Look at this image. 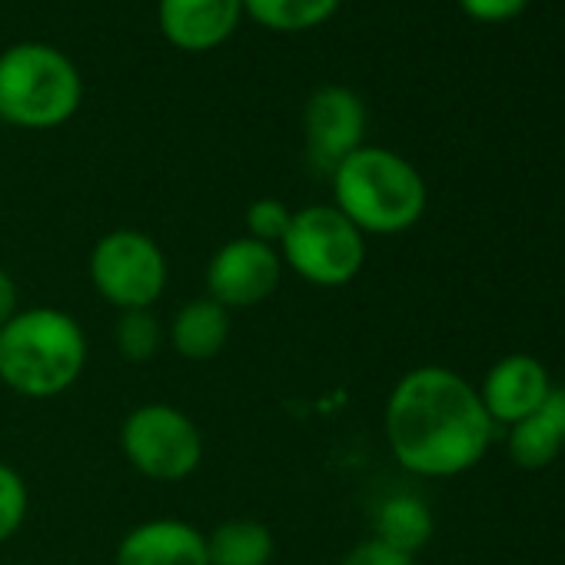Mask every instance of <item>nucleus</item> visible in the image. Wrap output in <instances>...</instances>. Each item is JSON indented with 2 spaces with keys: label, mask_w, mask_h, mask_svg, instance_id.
<instances>
[{
  "label": "nucleus",
  "mask_w": 565,
  "mask_h": 565,
  "mask_svg": "<svg viewBox=\"0 0 565 565\" xmlns=\"http://www.w3.org/2000/svg\"><path fill=\"white\" fill-rule=\"evenodd\" d=\"M383 426L396 462L423 479L479 466L495 433L479 390L449 366H416L399 376Z\"/></svg>",
  "instance_id": "1"
},
{
  "label": "nucleus",
  "mask_w": 565,
  "mask_h": 565,
  "mask_svg": "<svg viewBox=\"0 0 565 565\" xmlns=\"http://www.w3.org/2000/svg\"><path fill=\"white\" fill-rule=\"evenodd\" d=\"M87 366L84 327L57 310H18L0 327V383L24 399H54L67 393Z\"/></svg>",
  "instance_id": "2"
},
{
  "label": "nucleus",
  "mask_w": 565,
  "mask_h": 565,
  "mask_svg": "<svg viewBox=\"0 0 565 565\" xmlns=\"http://www.w3.org/2000/svg\"><path fill=\"white\" fill-rule=\"evenodd\" d=\"M333 206L366 236L413 230L429 203L423 173L396 150L363 143L333 173Z\"/></svg>",
  "instance_id": "3"
},
{
  "label": "nucleus",
  "mask_w": 565,
  "mask_h": 565,
  "mask_svg": "<svg viewBox=\"0 0 565 565\" xmlns=\"http://www.w3.org/2000/svg\"><path fill=\"white\" fill-rule=\"evenodd\" d=\"M84 104L77 64L44 44L21 41L0 54V120L18 130H57Z\"/></svg>",
  "instance_id": "4"
},
{
  "label": "nucleus",
  "mask_w": 565,
  "mask_h": 565,
  "mask_svg": "<svg viewBox=\"0 0 565 565\" xmlns=\"http://www.w3.org/2000/svg\"><path fill=\"white\" fill-rule=\"evenodd\" d=\"M279 259L310 287L337 290L360 276L366 236L333 203H313L294 210V223L279 243Z\"/></svg>",
  "instance_id": "5"
},
{
  "label": "nucleus",
  "mask_w": 565,
  "mask_h": 565,
  "mask_svg": "<svg viewBox=\"0 0 565 565\" xmlns=\"http://www.w3.org/2000/svg\"><path fill=\"white\" fill-rule=\"evenodd\" d=\"M167 253L140 230H110L90 249V282L94 290L124 310H153L167 290Z\"/></svg>",
  "instance_id": "6"
},
{
  "label": "nucleus",
  "mask_w": 565,
  "mask_h": 565,
  "mask_svg": "<svg viewBox=\"0 0 565 565\" xmlns=\"http://www.w3.org/2000/svg\"><path fill=\"white\" fill-rule=\"evenodd\" d=\"M127 462L153 482H183L203 462L196 423L170 403H143L120 426Z\"/></svg>",
  "instance_id": "7"
},
{
  "label": "nucleus",
  "mask_w": 565,
  "mask_h": 565,
  "mask_svg": "<svg viewBox=\"0 0 565 565\" xmlns=\"http://www.w3.org/2000/svg\"><path fill=\"white\" fill-rule=\"evenodd\" d=\"M279 279V249L249 236H236L226 239L206 263V297L226 310H249L276 294Z\"/></svg>",
  "instance_id": "8"
},
{
  "label": "nucleus",
  "mask_w": 565,
  "mask_h": 565,
  "mask_svg": "<svg viewBox=\"0 0 565 565\" xmlns=\"http://www.w3.org/2000/svg\"><path fill=\"white\" fill-rule=\"evenodd\" d=\"M307 160L317 173H333L366 140V104L343 84H323L303 107Z\"/></svg>",
  "instance_id": "9"
},
{
  "label": "nucleus",
  "mask_w": 565,
  "mask_h": 565,
  "mask_svg": "<svg viewBox=\"0 0 565 565\" xmlns=\"http://www.w3.org/2000/svg\"><path fill=\"white\" fill-rule=\"evenodd\" d=\"M243 21V0H157V24L170 47L210 54L223 47Z\"/></svg>",
  "instance_id": "10"
},
{
  "label": "nucleus",
  "mask_w": 565,
  "mask_h": 565,
  "mask_svg": "<svg viewBox=\"0 0 565 565\" xmlns=\"http://www.w3.org/2000/svg\"><path fill=\"white\" fill-rule=\"evenodd\" d=\"M552 390L548 370L542 366V360L529 356V353H512L502 356L482 380L479 386V399L492 419V426H512L519 419H525Z\"/></svg>",
  "instance_id": "11"
},
{
  "label": "nucleus",
  "mask_w": 565,
  "mask_h": 565,
  "mask_svg": "<svg viewBox=\"0 0 565 565\" xmlns=\"http://www.w3.org/2000/svg\"><path fill=\"white\" fill-rule=\"evenodd\" d=\"M114 565H210L206 532L183 519L140 522L120 539Z\"/></svg>",
  "instance_id": "12"
},
{
  "label": "nucleus",
  "mask_w": 565,
  "mask_h": 565,
  "mask_svg": "<svg viewBox=\"0 0 565 565\" xmlns=\"http://www.w3.org/2000/svg\"><path fill=\"white\" fill-rule=\"evenodd\" d=\"M509 459L522 469H545L565 449V390L552 386L548 396L519 423L509 426Z\"/></svg>",
  "instance_id": "13"
},
{
  "label": "nucleus",
  "mask_w": 565,
  "mask_h": 565,
  "mask_svg": "<svg viewBox=\"0 0 565 565\" xmlns=\"http://www.w3.org/2000/svg\"><path fill=\"white\" fill-rule=\"evenodd\" d=\"M167 337L180 360H190V363L216 360L230 340V310L210 297H196L177 310Z\"/></svg>",
  "instance_id": "14"
},
{
  "label": "nucleus",
  "mask_w": 565,
  "mask_h": 565,
  "mask_svg": "<svg viewBox=\"0 0 565 565\" xmlns=\"http://www.w3.org/2000/svg\"><path fill=\"white\" fill-rule=\"evenodd\" d=\"M273 552V532L256 519H226L206 532L210 565H269Z\"/></svg>",
  "instance_id": "15"
},
{
  "label": "nucleus",
  "mask_w": 565,
  "mask_h": 565,
  "mask_svg": "<svg viewBox=\"0 0 565 565\" xmlns=\"http://www.w3.org/2000/svg\"><path fill=\"white\" fill-rule=\"evenodd\" d=\"M376 539L406 552V555H416L429 539H433V512L429 505L419 499V495H409V492H399V495H390L380 502L376 509Z\"/></svg>",
  "instance_id": "16"
},
{
  "label": "nucleus",
  "mask_w": 565,
  "mask_h": 565,
  "mask_svg": "<svg viewBox=\"0 0 565 565\" xmlns=\"http://www.w3.org/2000/svg\"><path fill=\"white\" fill-rule=\"evenodd\" d=\"M343 0H243V18L276 34H303L330 24Z\"/></svg>",
  "instance_id": "17"
},
{
  "label": "nucleus",
  "mask_w": 565,
  "mask_h": 565,
  "mask_svg": "<svg viewBox=\"0 0 565 565\" xmlns=\"http://www.w3.org/2000/svg\"><path fill=\"white\" fill-rule=\"evenodd\" d=\"M114 343L127 363H150L160 353L163 327L153 310H124L114 327Z\"/></svg>",
  "instance_id": "18"
},
{
  "label": "nucleus",
  "mask_w": 565,
  "mask_h": 565,
  "mask_svg": "<svg viewBox=\"0 0 565 565\" xmlns=\"http://www.w3.org/2000/svg\"><path fill=\"white\" fill-rule=\"evenodd\" d=\"M290 223H294V210L276 196H259L246 206V236L256 243L279 249Z\"/></svg>",
  "instance_id": "19"
},
{
  "label": "nucleus",
  "mask_w": 565,
  "mask_h": 565,
  "mask_svg": "<svg viewBox=\"0 0 565 565\" xmlns=\"http://www.w3.org/2000/svg\"><path fill=\"white\" fill-rule=\"evenodd\" d=\"M28 512H31V492L24 476L14 466L0 462V545L18 535Z\"/></svg>",
  "instance_id": "20"
},
{
  "label": "nucleus",
  "mask_w": 565,
  "mask_h": 565,
  "mask_svg": "<svg viewBox=\"0 0 565 565\" xmlns=\"http://www.w3.org/2000/svg\"><path fill=\"white\" fill-rule=\"evenodd\" d=\"M456 4L476 24H509L525 14L532 0H456Z\"/></svg>",
  "instance_id": "21"
},
{
  "label": "nucleus",
  "mask_w": 565,
  "mask_h": 565,
  "mask_svg": "<svg viewBox=\"0 0 565 565\" xmlns=\"http://www.w3.org/2000/svg\"><path fill=\"white\" fill-rule=\"evenodd\" d=\"M340 565H416V562H413V555H406L373 535V539H363L360 545H353Z\"/></svg>",
  "instance_id": "22"
},
{
  "label": "nucleus",
  "mask_w": 565,
  "mask_h": 565,
  "mask_svg": "<svg viewBox=\"0 0 565 565\" xmlns=\"http://www.w3.org/2000/svg\"><path fill=\"white\" fill-rule=\"evenodd\" d=\"M18 317V282L8 269H0V327Z\"/></svg>",
  "instance_id": "23"
}]
</instances>
